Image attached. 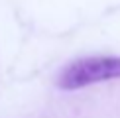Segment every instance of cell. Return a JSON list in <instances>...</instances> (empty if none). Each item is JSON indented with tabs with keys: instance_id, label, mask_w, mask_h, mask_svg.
Returning a JSON list of instances; mask_svg holds the SVG:
<instances>
[{
	"instance_id": "cell-1",
	"label": "cell",
	"mask_w": 120,
	"mask_h": 118,
	"mask_svg": "<svg viewBox=\"0 0 120 118\" xmlns=\"http://www.w3.org/2000/svg\"><path fill=\"white\" fill-rule=\"evenodd\" d=\"M120 79V57L118 55H93L71 61L59 73L55 85L61 91H79L89 85Z\"/></svg>"
}]
</instances>
